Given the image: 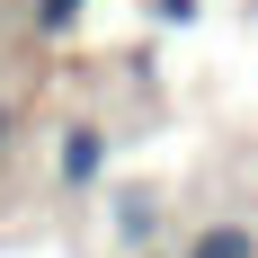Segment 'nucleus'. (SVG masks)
I'll return each mask as SVG.
<instances>
[{"label": "nucleus", "mask_w": 258, "mask_h": 258, "mask_svg": "<svg viewBox=\"0 0 258 258\" xmlns=\"http://www.w3.org/2000/svg\"><path fill=\"white\" fill-rule=\"evenodd\" d=\"M178 258H258V232L249 223H214V232H196Z\"/></svg>", "instance_id": "f03ea898"}, {"label": "nucleus", "mask_w": 258, "mask_h": 258, "mask_svg": "<svg viewBox=\"0 0 258 258\" xmlns=\"http://www.w3.org/2000/svg\"><path fill=\"white\" fill-rule=\"evenodd\" d=\"M98 169H107V134H98V125H72V134H62V160H53V178H62V187H98Z\"/></svg>", "instance_id": "f257e3e1"}]
</instances>
